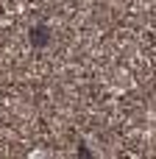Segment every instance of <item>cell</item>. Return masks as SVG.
Segmentation results:
<instances>
[{
	"label": "cell",
	"mask_w": 156,
	"mask_h": 159,
	"mask_svg": "<svg viewBox=\"0 0 156 159\" xmlns=\"http://www.w3.org/2000/svg\"><path fill=\"white\" fill-rule=\"evenodd\" d=\"M47 42V28H33V45Z\"/></svg>",
	"instance_id": "cell-1"
}]
</instances>
